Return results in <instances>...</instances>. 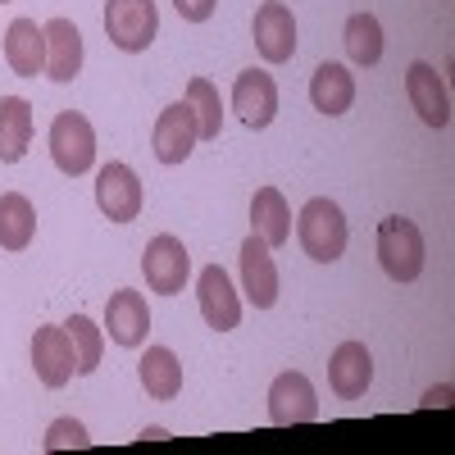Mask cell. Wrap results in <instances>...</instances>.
Returning <instances> with one entry per match:
<instances>
[{
    "mask_svg": "<svg viewBox=\"0 0 455 455\" xmlns=\"http://www.w3.org/2000/svg\"><path fill=\"white\" fill-rule=\"evenodd\" d=\"M378 264L392 283H414L424 274V233L414 228V219H383L378 223Z\"/></svg>",
    "mask_w": 455,
    "mask_h": 455,
    "instance_id": "obj_1",
    "label": "cell"
},
{
    "mask_svg": "<svg viewBox=\"0 0 455 455\" xmlns=\"http://www.w3.org/2000/svg\"><path fill=\"white\" fill-rule=\"evenodd\" d=\"M296 237H300V246H306L310 259L332 264V259H341V251H347V214H341L337 201L315 196L296 219Z\"/></svg>",
    "mask_w": 455,
    "mask_h": 455,
    "instance_id": "obj_2",
    "label": "cell"
},
{
    "mask_svg": "<svg viewBox=\"0 0 455 455\" xmlns=\"http://www.w3.org/2000/svg\"><path fill=\"white\" fill-rule=\"evenodd\" d=\"M51 160L68 178L92 173V164H96V132H92V124L83 119L78 109L55 114V124H51Z\"/></svg>",
    "mask_w": 455,
    "mask_h": 455,
    "instance_id": "obj_3",
    "label": "cell"
},
{
    "mask_svg": "<svg viewBox=\"0 0 455 455\" xmlns=\"http://www.w3.org/2000/svg\"><path fill=\"white\" fill-rule=\"evenodd\" d=\"M105 32L119 51L141 55L160 32L156 0H105Z\"/></svg>",
    "mask_w": 455,
    "mask_h": 455,
    "instance_id": "obj_4",
    "label": "cell"
},
{
    "mask_svg": "<svg viewBox=\"0 0 455 455\" xmlns=\"http://www.w3.org/2000/svg\"><path fill=\"white\" fill-rule=\"evenodd\" d=\"M141 274H146V287L160 291V296H178L187 274H192V255L187 246L173 237V233H160L150 237L146 251H141Z\"/></svg>",
    "mask_w": 455,
    "mask_h": 455,
    "instance_id": "obj_5",
    "label": "cell"
},
{
    "mask_svg": "<svg viewBox=\"0 0 455 455\" xmlns=\"http://www.w3.org/2000/svg\"><path fill=\"white\" fill-rule=\"evenodd\" d=\"M269 419L278 428H291V424H315L319 419V396H315V383L300 369H287L274 378L269 387Z\"/></svg>",
    "mask_w": 455,
    "mask_h": 455,
    "instance_id": "obj_6",
    "label": "cell"
},
{
    "mask_svg": "<svg viewBox=\"0 0 455 455\" xmlns=\"http://www.w3.org/2000/svg\"><path fill=\"white\" fill-rule=\"evenodd\" d=\"M196 141H201V128H196L192 105H187V100L164 105V109H160V119H156V132H150L156 160H160V164H182V160L196 150Z\"/></svg>",
    "mask_w": 455,
    "mask_h": 455,
    "instance_id": "obj_7",
    "label": "cell"
},
{
    "mask_svg": "<svg viewBox=\"0 0 455 455\" xmlns=\"http://www.w3.org/2000/svg\"><path fill=\"white\" fill-rule=\"evenodd\" d=\"M141 178L128 169V164H105L100 173H96V205H100V214L109 219V223H132L137 214H141Z\"/></svg>",
    "mask_w": 455,
    "mask_h": 455,
    "instance_id": "obj_8",
    "label": "cell"
},
{
    "mask_svg": "<svg viewBox=\"0 0 455 455\" xmlns=\"http://www.w3.org/2000/svg\"><path fill=\"white\" fill-rule=\"evenodd\" d=\"M32 369L42 378V387H64L73 373H78V355H73V337L68 328H36L32 337Z\"/></svg>",
    "mask_w": 455,
    "mask_h": 455,
    "instance_id": "obj_9",
    "label": "cell"
},
{
    "mask_svg": "<svg viewBox=\"0 0 455 455\" xmlns=\"http://www.w3.org/2000/svg\"><path fill=\"white\" fill-rule=\"evenodd\" d=\"M251 36H255L259 60H269V64H287L296 55V19L283 0H264L251 23Z\"/></svg>",
    "mask_w": 455,
    "mask_h": 455,
    "instance_id": "obj_10",
    "label": "cell"
},
{
    "mask_svg": "<svg viewBox=\"0 0 455 455\" xmlns=\"http://www.w3.org/2000/svg\"><path fill=\"white\" fill-rule=\"evenodd\" d=\"M196 296H201V315L214 332H233L242 323V300L233 291V278H228L219 264H205L196 278Z\"/></svg>",
    "mask_w": 455,
    "mask_h": 455,
    "instance_id": "obj_11",
    "label": "cell"
},
{
    "mask_svg": "<svg viewBox=\"0 0 455 455\" xmlns=\"http://www.w3.org/2000/svg\"><path fill=\"white\" fill-rule=\"evenodd\" d=\"M233 109L242 114L246 128H269L274 114H278V83L269 78L264 68H246L237 73V87H233Z\"/></svg>",
    "mask_w": 455,
    "mask_h": 455,
    "instance_id": "obj_12",
    "label": "cell"
},
{
    "mask_svg": "<svg viewBox=\"0 0 455 455\" xmlns=\"http://www.w3.org/2000/svg\"><path fill=\"white\" fill-rule=\"evenodd\" d=\"M405 96L410 105L419 109V119L428 128H446L451 124V96H446V83L437 78V68L424 64V60H414L405 68Z\"/></svg>",
    "mask_w": 455,
    "mask_h": 455,
    "instance_id": "obj_13",
    "label": "cell"
},
{
    "mask_svg": "<svg viewBox=\"0 0 455 455\" xmlns=\"http://www.w3.org/2000/svg\"><path fill=\"white\" fill-rule=\"evenodd\" d=\"M105 328H109V341L114 347H141L146 332H150V310H146V296L141 291H114L105 300Z\"/></svg>",
    "mask_w": 455,
    "mask_h": 455,
    "instance_id": "obj_14",
    "label": "cell"
},
{
    "mask_svg": "<svg viewBox=\"0 0 455 455\" xmlns=\"http://www.w3.org/2000/svg\"><path fill=\"white\" fill-rule=\"evenodd\" d=\"M242 287H246V300L255 310H269L278 300V264L255 233L242 242Z\"/></svg>",
    "mask_w": 455,
    "mask_h": 455,
    "instance_id": "obj_15",
    "label": "cell"
},
{
    "mask_svg": "<svg viewBox=\"0 0 455 455\" xmlns=\"http://www.w3.org/2000/svg\"><path fill=\"white\" fill-rule=\"evenodd\" d=\"M328 383L341 401H360L373 383V360L364 351V341H341L328 360Z\"/></svg>",
    "mask_w": 455,
    "mask_h": 455,
    "instance_id": "obj_16",
    "label": "cell"
},
{
    "mask_svg": "<svg viewBox=\"0 0 455 455\" xmlns=\"http://www.w3.org/2000/svg\"><path fill=\"white\" fill-rule=\"evenodd\" d=\"M83 73V32L68 19L46 23V78L51 83H73Z\"/></svg>",
    "mask_w": 455,
    "mask_h": 455,
    "instance_id": "obj_17",
    "label": "cell"
},
{
    "mask_svg": "<svg viewBox=\"0 0 455 455\" xmlns=\"http://www.w3.org/2000/svg\"><path fill=\"white\" fill-rule=\"evenodd\" d=\"M5 60L19 78H36L46 68V28H36L32 19H14L5 32Z\"/></svg>",
    "mask_w": 455,
    "mask_h": 455,
    "instance_id": "obj_18",
    "label": "cell"
},
{
    "mask_svg": "<svg viewBox=\"0 0 455 455\" xmlns=\"http://www.w3.org/2000/svg\"><path fill=\"white\" fill-rule=\"evenodd\" d=\"M251 233L269 246V251L291 237V210H287V201H283L278 187H259V192L251 196Z\"/></svg>",
    "mask_w": 455,
    "mask_h": 455,
    "instance_id": "obj_19",
    "label": "cell"
},
{
    "mask_svg": "<svg viewBox=\"0 0 455 455\" xmlns=\"http://www.w3.org/2000/svg\"><path fill=\"white\" fill-rule=\"evenodd\" d=\"M310 100L319 114H328V119H337V114H347L355 105V78L347 64H319L315 78H310Z\"/></svg>",
    "mask_w": 455,
    "mask_h": 455,
    "instance_id": "obj_20",
    "label": "cell"
},
{
    "mask_svg": "<svg viewBox=\"0 0 455 455\" xmlns=\"http://www.w3.org/2000/svg\"><path fill=\"white\" fill-rule=\"evenodd\" d=\"M32 146V105L23 96H0V164H19Z\"/></svg>",
    "mask_w": 455,
    "mask_h": 455,
    "instance_id": "obj_21",
    "label": "cell"
},
{
    "mask_svg": "<svg viewBox=\"0 0 455 455\" xmlns=\"http://www.w3.org/2000/svg\"><path fill=\"white\" fill-rule=\"evenodd\" d=\"M137 373H141V387H146L150 401H173L182 392V364H178V355L169 347H150L141 355Z\"/></svg>",
    "mask_w": 455,
    "mask_h": 455,
    "instance_id": "obj_22",
    "label": "cell"
},
{
    "mask_svg": "<svg viewBox=\"0 0 455 455\" xmlns=\"http://www.w3.org/2000/svg\"><path fill=\"white\" fill-rule=\"evenodd\" d=\"M36 233V210L23 192L0 196V251H28Z\"/></svg>",
    "mask_w": 455,
    "mask_h": 455,
    "instance_id": "obj_23",
    "label": "cell"
},
{
    "mask_svg": "<svg viewBox=\"0 0 455 455\" xmlns=\"http://www.w3.org/2000/svg\"><path fill=\"white\" fill-rule=\"evenodd\" d=\"M347 55L360 64V68H373L378 60H383V23H378L373 14H351L347 19Z\"/></svg>",
    "mask_w": 455,
    "mask_h": 455,
    "instance_id": "obj_24",
    "label": "cell"
},
{
    "mask_svg": "<svg viewBox=\"0 0 455 455\" xmlns=\"http://www.w3.org/2000/svg\"><path fill=\"white\" fill-rule=\"evenodd\" d=\"M187 105L196 114V128H201V141H214L219 128H223V100H219V87L210 78H192L187 83Z\"/></svg>",
    "mask_w": 455,
    "mask_h": 455,
    "instance_id": "obj_25",
    "label": "cell"
},
{
    "mask_svg": "<svg viewBox=\"0 0 455 455\" xmlns=\"http://www.w3.org/2000/svg\"><path fill=\"white\" fill-rule=\"evenodd\" d=\"M64 328H68V337H73V355H78V373H83V378H87V373H96V369H100V347H105L100 328H96L87 315H73Z\"/></svg>",
    "mask_w": 455,
    "mask_h": 455,
    "instance_id": "obj_26",
    "label": "cell"
},
{
    "mask_svg": "<svg viewBox=\"0 0 455 455\" xmlns=\"http://www.w3.org/2000/svg\"><path fill=\"white\" fill-rule=\"evenodd\" d=\"M64 446H92V437H87V428H83L78 419H55V424L46 428L42 451H64Z\"/></svg>",
    "mask_w": 455,
    "mask_h": 455,
    "instance_id": "obj_27",
    "label": "cell"
},
{
    "mask_svg": "<svg viewBox=\"0 0 455 455\" xmlns=\"http://www.w3.org/2000/svg\"><path fill=\"white\" fill-rule=\"evenodd\" d=\"M219 0H173V10L182 14V23H205L214 14Z\"/></svg>",
    "mask_w": 455,
    "mask_h": 455,
    "instance_id": "obj_28",
    "label": "cell"
},
{
    "mask_svg": "<svg viewBox=\"0 0 455 455\" xmlns=\"http://www.w3.org/2000/svg\"><path fill=\"white\" fill-rule=\"evenodd\" d=\"M424 405H451V383H442V387H433V392L424 396Z\"/></svg>",
    "mask_w": 455,
    "mask_h": 455,
    "instance_id": "obj_29",
    "label": "cell"
},
{
    "mask_svg": "<svg viewBox=\"0 0 455 455\" xmlns=\"http://www.w3.org/2000/svg\"><path fill=\"white\" fill-rule=\"evenodd\" d=\"M0 5H10V0H0Z\"/></svg>",
    "mask_w": 455,
    "mask_h": 455,
    "instance_id": "obj_30",
    "label": "cell"
}]
</instances>
